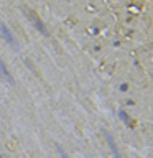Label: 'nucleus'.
<instances>
[{"instance_id":"nucleus-1","label":"nucleus","mask_w":153,"mask_h":158,"mask_svg":"<svg viewBox=\"0 0 153 158\" xmlns=\"http://www.w3.org/2000/svg\"><path fill=\"white\" fill-rule=\"evenodd\" d=\"M0 33H2V38L7 41L8 45H12V46H15V50L18 48V43L15 41V38H13V35H12V31L8 30V28L5 26V23L0 20Z\"/></svg>"},{"instance_id":"nucleus-2","label":"nucleus","mask_w":153,"mask_h":158,"mask_svg":"<svg viewBox=\"0 0 153 158\" xmlns=\"http://www.w3.org/2000/svg\"><path fill=\"white\" fill-rule=\"evenodd\" d=\"M0 76H2L5 81H8L10 84H15V79H13L12 73L8 71V68H7V64L2 61V58H0Z\"/></svg>"},{"instance_id":"nucleus-3","label":"nucleus","mask_w":153,"mask_h":158,"mask_svg":"<svg viewBox=\"0 0 153 158\" xmlns=\"http://www.w3.org/2000/svg\"><path fill=\"white\" fill-rule=\"evenodd\" d=\"M106 137H107V142H109V145H110V148H112V152H114V155H115V158H120V156H119V150H117V147H115V143H114L112 137H110L109 133H106Z\"/></svg>"}]
</instances>
